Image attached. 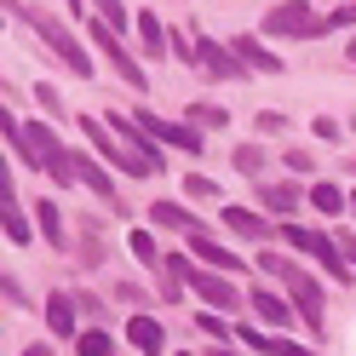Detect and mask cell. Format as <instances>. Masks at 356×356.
Instances as JSON below:
<instances>
[{"label":"cell","mask_w":356,"mask_h":356,"mask_svg":"<svg viewBox=\"0 0 356 356\" xmlns=\"http://www.w3.org/2000/svg\"><path fill=\"white\" fill-rule=\"evenodd\" d=\"M259 270L264 276H276V287L287 299H293V310L310 322V333H327V310H322V282L316 276H305V264L293 259H282V253H259Z\"/></svg>","instance_id":"1"},{"label":"cell","mask_w":356,"mask_h":356,"mask_svg":"<svg viewBox=\"0 0 356 356\" xmlns=\"http://www.w3.org/2000/svg\"><path fill=\"white\" fill-rule=\"evenodd\" d=\"M270 40H322L333 29V17H322L316 6H305V0H276L270 12H264V24H259Z\"/></svg>","instance_id":"2"},{"label":"cell","mask_w":356,"mask_h":356,"mask_svg":"<svg viewBox=\"0 0 356 356\" xmlns=\"http://www.w3.org/2000/svg\"><path fill=\"white\" fill-rule=\"evenodd\" d=\"M86 40H92V52H98V58L109 63V70H115V75H121V81L132 86V92H144V86H149V75H144V63H138V58H132V52L121 47V35L109 29L104 17H92V24H86Z\"/></svg>","instance_id":"3"},{"label":"cell","mask_w":356,"mask_h":356,"mask_svg":"<svg viewBox=\"0 0 356 356\" xmlns=\"http://www.w3.org/2000/svg\"><path fill=\"white\" fill-rule=\"evenodd\" d=\"M282 236H287V248H293V253H310V259H316L339 287L356 276L350 264H345V253H339V236H322V230H310V225H287Z\"/></svg>","instance_id":"4"},{"label":"cell","mask_w":356,"mask_h":356,"mask_svg":"<svg viewBox=\"0 0 356 356\" xmlns=\"http://www.w3.org/2000/svg\"><path fill=\"white\" fill-rule=\"evenodd\" d=\"M29 24H35V35L47 40V52H58L63 58V70L70 75H92V58H86V47L75 40V29L70 24H58L52 12H29Z\"/></svg>","instance_id":"5"},{"label":"cell","mask_w":356,"mask_h":356,"mask_svg":"<svg viewBox=\"0 0 356 356\" xmlns=\"http://www.w3.org/2000/svg\"><path fill=\"white\" fill-rule=\"evenodd\" d=\"M81 132H86V144H92V155L98 161H109V167H121V172H132V178H155L149 167H144V155H132L115 132L104 127V115H81Z\"/></svg>","instance_id":"6"},{"label":"cell","mask_w":356,"mask_h":356,"mask_svg":"<svg viewBox=\"0 0 356 356\" xmlns=\"http://www.w3.org/2000/svg\"><path fill=\"white\" fill-rule=\"evenodd\" d=\"M184 282H190V293L202 299V305H213V316H236V310H241L236 282H230V276H218V270H207V264H195V259H190Z\"/></svg>","instance_id":"7"},{"label":"cell","mask_w":356,"mask_h":356,"mask_svg":"<svg viewBox=\"0 0 356 356\" xmlns=\"http://www.w3.org/2000/svg\"><path fill=\"white\" fill-rule=\"evenodd\" d=\"M138 127L149 132V138L172 144V149H190V155H202V127H178V121H161V115H149V109H138Z\"/></svg>","instance_id":"8"},{"label":"cell","mask_w":356,"mask_h":356,"mask_svg":"<svg viewBox=\"0 0 356 356\" xmlns=\"http://www.w3.org/2000/svg\"><path fill=\"white\" fill-rule=\"evenodd\" d=\"M195 52H202V75H207V81H248V70H241V58H236V52H225L218 40L195 35Z\"/></svg>","instance_id":"9"},{"label":"cell","mask_w":356,"mask_h":356,"mask_svg":"<svg viewBox=\"0 0 356 356\" xmlns=\"http://www.w3.org/2000/svg\"><path fill=\"white\" fill-rule=\"evenodd\" d=\"M190 253L202 259L207 270H218V276H230V270H248V259H241V253H230L225 241H213L207 230H190Z\"/></svg>","instance_id":"10"},{"label":"cell","mask_w":356,"mask_h":356,"mask_svg":"<svg viewBox=\"0 0 356 356\" xmlns=\"http://www.w3.org/2000/svg\"><path fill=\"white\" fill-rule=\"evenodd\" d=\"M248 310H253L264 327H287V322L299 316V310H293V299H287V293H276V287H253V293H248Z\"/></svg>","instance_id":"11"},{"label":"cell","mask_w":356,"mask_h":356,"mask_svg":"<svg viewBox=\"0 0 356 356\" xmlns=\"http://www.w3.org/2000/svg\"><path fill=\"white\" fill-rule=\"evenodd\" d=\"M230 52L241 58V70H248V75H282V58L264 47L259 35H236V40H230Z\"/></svg>","instance_id":"12"},{"label":"cell","mask_w":356,"mask_h":356,"mask_svg":"<svg viewBox=\"0 0 356 356\" xmlns=\"http://www.w3.org/2000/svg\"><path fill=\"white\" fill-rule=\"evenodd\" d=\"M75 178H81V184L92 190V195H104L109 207H121V195H115V178L104 172V161H98L92 149H75Z\"/></svg>","instance_id":"13"},{"label":"cell","mask_w":356,"mask_h":356,"mask_svg":"<svg viewBox=\"0 0 356 356\" xmlns=\"http://www.w3.org/2000/svg\"><path fill=\"white\" fill-rule=\"evenodd\" d=\"M132 29H138V47H144V58H149V63L172 52V29H167L155 12H138V17H132Z\"/></svg>","instance_id":"14"},{"label":"cell","mask_w":356,"mask_h":356,"mask_svg":"<svg viewBox=\"0 0 356 356\" xmlns=\"http://www.w3.org/2000/svg\"><path fill=\"white\" fill-rule=\"evenodd\" d=\"M0 218H6V236L12 241H29L35 230H29V218H24V207H17V190H12V167L0 172Z\"/></svg>","instance_id":"15"},{"label":"cell","mask_w":356,"mask_h":356,"mask_svg":"<svg viewBox=\"0 0 356 356\" xmlns=\"http://www.w3.org/2000/svg\"><path fill=\"white\" fill-rule=\"evenodd\" d=\"M127 339H132V350L161 356V350H167V327L155 322V316H132V322H127Z\"/></svg>","instance_id":"16"},{"label":"cell","mask_w":356,"mask_h":356,"mask_svg":"<svg viewBox=\"0 0 356 356\" xmlns=\"http://www.w3.org/2000/svg\"><path fill=\"white\" fill-rule=\"evenodd\" d=\"M236 339L253 345V350H264V356H316V350H305L293 339H276V333H259V327H236Z\"/></svg>","instance_id":"17"},{"label":"cell","mask_w":356,"mask_h":356,"mask_svg":"<svg viewBox=\"0 0 356 356\" xmlns=\"http://www.w3.org/2000/svg\"><path fill=\"white\" fill-rule=\"evenodd\" d=\"M75 305H81V299H70V293H52V299H47V327L58 333V339H81V327H75Z\"/></svg>","instance_id":"18"},{"label":"cell","mask_w":356,"mask_h":356,"mask_svg":"<svg viewBox=\"0 0 356 356\" xmlns=\"http://www.w3.org/2000/svg\"><path fill=\"white\" fill-rule=\"evenodd\" d=\"M225 230L241 236V241H270V236H276V230L264 225L259 213H248V207H225Z\"/></svg>","instance_id":"19"},{"label":"cell","mask_w":356,"mask_h":356,"mask_svg":"<svg viewBox=\"0 0 356 356\" xmlns=\"http://www.w3.org/2000/svg\"><path fill=\"white\" fill-rule=\"evenodd\" d=\"M259 202L270 207V213H282V218H287V213H299V202H310V195H299L293 184H264V190H259Z\"/></svg>","instance_id":"20"},{"label":"cell","mask_w":356,"mask_h":356,"mask_svg":"<svg viewBox=\"0 0 356 356\" xmlns=\"http://www.w3.org/2000/svg\"><path fill=\"white\" fill-rule=\"evenodd\" d=\"M310 207L327 213V218H339V213H350V195L339 184H310Z\"/></svg>","instance_id":"21"},{"label":"cell","mask_w":356,"mask_h":356,"mask_svg":"<svg viewBox=\"0 0 356 356\" xmlns=\"http://www.w3.org/2000/svg\"><path fill=\"white\" fill-rule=\"evenodd\" d=\"M149 225H161V230H202V225H195V213H184L178 202H155L149 207Z\"/></svg>","instance_id":"22"},{"label":"cell","mask_w":356,"mask_h":356,"mask_svg":"<svg viewBox=\"0 0 356 356\" xmlns=\"http://www.w3.org/2000/svg\"><path fill=\"white\" fill-rule=\"evenodd\" d=\"M184 121H190V127H202V132H218V127H230V115H225L218 104H190V109H184Z\"/></svg>","instance_id":"23"},{"label":"cell","mask_w":356,"mask_h":356,"mask_svg":"<svg viewBox=\"0 0 356 356\" xmlns=\"http://www.w3.org/2000/svg\"><path fill=\"white\" fill-rule=\"evenodd\" d=\"M35 213H40V236H47L52 248H63V213H58V202H40Z\"/></svg>","instance_id":"24"},{"label":"cell","mask_w":356,"mask_h":356,"mask_svg":"<svg viewBox=\"0 0 356 356\" xmlns=\"http://www.w3.org/2000/svg\"><path fill=\"white\" fill-rule=\"evenodd\" d=\"M230 167H236V172H248V178H259V172H264V149H259V144H236Z\"/></svg>","instance_id":"25"},{"label":"cell","mask_w":356,"mask_h":356,"mask_svg":"<svg viewBox=\"0 0 356 356\" xmlns=\"http://www.w3.org/2000/svg\"><path fill=\"white\" fill-rule=\"evenodd\" d=\"M92 17H104V24H109V29H115V35H121V29L132 24V12L121 6V0H92Z\"/></svg>","instance_id":"26"},{"label":"cell","mask_w":356,"mask_h":356,"mask_svg":"<svg viewBox=\"0 0 356 356\" xmlns=\"http://www.w3.org/2000/svg\"><path fill=\"white\" fill-rule=\"evenodd\" d=\"M132 259L149 264V270H161V248L149 241V230H132Z\"/></svg>","instance_id":"27"},{"label":"cell","mask_w":356,"mask_h":356,"mask_svg":"<svg viewBox=\"0 0 356 356\" xmlns=\"http://www.w3.org/2000/svg\"><path fill=\"white\" fill-rule=\"evenodd\" d=\"M75 345H81V356H109V350H115V339H109L104 327H86V333H81Z\"/></svg>","instance_id":"28"},{"label":"cell","mask_w":356,"mask_h":356,"mask_svg":"<svg viewBox=\"0 0 356 356\" xmlns=\"http://www.w3.org/2000/svg\"><path fill=\"white\" fill-rule=\"evenodd\" d=\"M172 58H178V63H190V70L202 75V52H195V40H190L184 29H172Z\"/></svg>","instance_id":"29"},{"label":"cell","mask_w":356,"mask_h":356,"mask_svg":"<svg viewBox=\"0 0 356 356\" xmlns=\"http://www.w3.org/2000/svg\"><path fill=\"white\" fill-rule=\"evenodd\" d=\"M184 190H190V202H213V195H218V190H213V178H202V172H190V178H184Z\"/></svg>","instance_id":"30"},{"label":"cell","mask_w":356,"mask_h":356,"mask_svg":"<svg viewBox=\"0 0 356 356\" xmlns=\"http://www.w3.org/2000/svg\"><path fill=\"white\" fill-rule=\"evenodd\" d=\"M259 132H287V115L282 109H259Z\"/></svg>","instance_id":"31"},{"label":"cell","mask_w":356,"mask_h":356,"mask_svg":"<svg viewBox=\"0 0 356 356\" xmlns=\"http://www.w3.org/2000/svg\"><path fill=\"white\" fill-rule=\"evenodd\" d=\"M35 98H40V109H52V115H63V104H58V92H52V86H47V81H40V86H35Z\"/></svg>","instance_id":"32"},{"label":"cell","mask_w":356,"mask_h":356,"mask_svg":"<svg viewBox=\"0 0 356 356\" xmlns=\"http://www.w3.org/2000/svg\"><path fill=\"white\" fill-rule=\"evenodd\" d=\"M287 172H310V167H316V161H310V155L305 149H287V161H282Z\"/></svg>","instance_id":"33"},{"label":"cell","mask_w":356,"mask_h":356,"mask_svg":"<svg viewBox=\"0 0 356 356\" xmlns=\"http://www.w3.org/2000/svg\"><path fill=\"white\" fill-rule=\"evenodd\" d=\"M310 127H316V138H333V144H339V121H333V115H322V121H310Z\"/></svg>","instance_id":"34"},{"label":"cell","mask_w":356,"mask_h":356,"mask_svg":"<svg viewBox=\"0 0 356 356\" xmlns=\"http://www.w3.org/2000/svg\"><path fill=\"white\" fill-rule=\"evenodd\" d=\"M339 253H345V264L356 270V236H350V230H339Z\"/></svg>","instance_id":"35"},{"label":"cell","mask_w":356,"mask_h":356,"mask_svg":"<svg viewBox=\"0 0 356 356\" xmlns=\"http://www.w3.org/2000/svg\"><path fill=\"white\" fill-rule=\"evenodd\" d=\"M0 293H6V305H24V287H17V276L0 282Z\"/></svg>","instance_id":"36"},{"label":"cell","mask_w":356,"mask_h":356,"mask_svg":"<svg viewBox=\"0 0 356 356\" xmlns=\"http://www.w3.org/2000/svg\"><path fill=\"white\" fill-rule=\"evenodd\" d=\"M195 327H202L207 339H218V333H225V322H218V316H195Z\"/></svg>","instance_id":"37"},{"label":"cell","mask_w":356,"mask_h":356,"mask_svg":"<svg viewBox=\"0 0 356 356\" xmlns=\"http://www.w3.org/2000/svg\"><path fill=\"white\" fill-rule=\"evenodd\" d=\"M345 24H356V0H350V6H339V12H333V29H345Z\"/></svg>","instance_id":"38"},{"label":"cell","mask_w":356,"mask_h":356,"mask_svg":"<svg viewBox=\"0 0 356 356\" xmlns=\"http://www.w3.org/2000/svg\"><path fill=\"white\" fill-rule=\"evenodd\" d=\"M24 356H58V350H47V345H24Z\"/></svg>","instance_id":"39"},{"label":"cell","mask_w":356,"mask_h":356,"mask_svg":"<svg viewBox=\"0 0 356 356\" xmlns=\"http://www.w3.org/2000/svg\"><path fill=\"white\" fill-rule=\"evenodd\" d=\"M350 213H356V190H350Z\"/></svg>","instance_id":"40"},{"label":"cell","mask_w":356,"mask_h":356,"mask_svg":"<svg viewBox=\"0 0 356 356\" xmlns=\"http://www.w3.org/2000/svg\"><path fill=\"white\" fill-rule=\"evenodd\" d=\"M350 63H356V40H350Z\"/></svg>","instance_id":"41"},{"label":"cell","mask_w":356,"mask_h":356,"mask_svg":"<svg viewBox=\"0 0 356 356\" xmlns=\"http://www.w3.org/2000/svg\"><path fill=\"white\" fill-rule=\"evenodd\" d=\"M213 356H236V350H213Z\"/></svg>","instance_id":"42"}]
</instances>
